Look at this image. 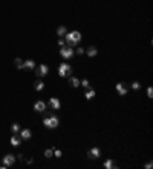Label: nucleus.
Instances as JSON below:
<instances>
[{"label": "nucleus", "instance_id": "obj_1", "mask_svg": "<svg viewBox=\"0 0 153 169\" xmlns=\"http://www.w3.org/2000/svg\"><path fill=\"white\" fill-rule=\"evenodd\" d=\"M65 41L67 43L69 47H74L77 46V44L81 41V34H80L78 31H72V32H67L65 35Z\"/></svg>", "mask_w": 153, "mask_h": 169}, {"label": "nucleus", "instance_id": "obj_2", "mask_svg": "<svg viewBox=\"0 0 153 169\" xmlns=\"http://www.w3.org/2000/svg\"><path fill=\"white\" fill-rule=\"evenodd\" d=\"M43 123H44V127H46V128L54 130V128L58 127L60 120H58V117L55 116V114H51V116H46V117L43 119Z\"/></svg>", "mask_w": 153, "mask_h": 169}, {"label": "nucleus", "instance_id": "obj_3", "mask_svg": "<svg viewBox=\"0 0 153 169\" xmlns=\"http://www.w3.org/2000/svg\"><path fill=\"white\" fill-rule=\"evenodd\" d=\"M70 73H72V67H70L67 63H61V64L58 66V75H60L61 78L70 76Z\"/></svg>", "mask_w": 153, "mask_h": 169}, {"label": "nucleus", "instance_id": "obj_4", "mask_svg": "<svg viewBox=\"0 0 153 169\" xmlns=\"http://www.w3.org/2000/svg\"><path fill=\"white\" fill-rule=\"evenodd\" d=\"M74 53H75V50L72 47H69V46H63L60 49V55H61V58H65V59H70L72 57H74Z\"/></svg>", "mask_w": 153, "mask_h": 169}, {"label": "nucleus", "instance_id": "obj_5", "mask_svg": "<svg viewBox=\"0 0 153 169\" xmlns=\"http://www.w3.org/2000/svg\"><path fill=\"white\" fill-rule=\"evenodd\" d=\"M35 73H37L38 78H43V76H46V75L49 73V69H48L46 64H40V66L37 67V70H35Z\"/></svg>", "mask_w": 153, "mask_h": 169}, {"label": "nucleus", "instance_id": "obj_6", "mask_svg": "<svg viewBox=\"0 0 153 169\" xmlns=\"http://www.w3.org/2000/svg\"><path fill=\"white\" fill-rule=\"evenodd\" d=\"M48 105H49V108L51 110H60V107H61V102L58 101V97H51L49 99V102H48Z\"/></svg>", "mask_w": 153, "mask_h": 169}, {"label": "nucleus", "instance_id": "obj_7", "mask_svg": "<svg viewBox=\"0 0 153 169\" xmlns=\"http://www.w3.org/2000/svg\"><path fill=\"white\" fill-rule=\"evenodd\" d=\"M100 155H101L100 148H92V149L87 151V158H91V160H96Z\"/></svg>", "mask_w": 153, "mask_h": 169}, {"label": "nucleus", "instance_id": "obj_8", "mask_svg": "<svg viewBox=\"0 0 153 169\" xmlns=\"http://www.w3.org/2000/svg\"><path fill=\"white\" fill-rule=\"evenodd\" d=\"M116 92H118L121 96L127 95V92H129V85H127V84H124V82H118V84H116Z\"/></svg>", "mask_w": 153, "mask_h": 169}, {"label": "nucleus", "instance_id": "obj_9", "mask_svg": "<svg viewBox=\"0 0 153 169\" xmlns=\"http://www.w3.org/2000/svg\"><path fill=\"white\" fill-rule=\"evenodd\" d=\"M15 160H17V158H15L12 154H6V155L3 157V165H5L6 168H8V166H12V165L15 163Z\"/></svg>", "mask_w": 153, "mask_h": 169}, {"label": "nucleus", "instance_id": "obj_10", "mask_svg": "<svg viewBox=\"0 0 153 169\" xmlns=\"http://www.w3.org/2000/svg\"><path fill=\"white\" fill-rule=\"evenodd\" d=\"M19 136H20V139H22V140H29V139H31V136H32V132H31V130L25 128V130H20Z\"/></svg>", "mask_w": 153, "mask_h": 169}, {"label": "nucleus", "instance_id": "obj_11", "mask_svg": "<svg viewBox=\"0 0 153 169\" xmlns=\"http://www.w3.org/2000/svg\"><path fill=\"white\" fill-rule=\"evenodd\" d=\"M34 67H35V61H34V59H26V61H23L22 69H25V70H34Z\"/></svg>", "mask_w": 153, "mask_h": 169}, {"label": "nucleus", "instance_id": "obj_12", "mask_svg": "<svg viewBox=\"0 0 153 169\" xmlns=\"http://www.w3.org/2000/svg\"><path fill=\"white\" fill-rule=\"evenodd\" d=\"M34 110L38 111V113H43L44 110H46V104H44L43 101H37L34 104Z\"/></svg>", "mask_w": 153, "mask_h": 169}, {"label": "nucleus", "instance_id": "obj_13", "mask_svg": "<svg viewBox=\"0 0 153 169\" xmlns=\"http://www.w3.org/2000/svg\"><path fill=\"white\" fill-rule=\"evenodd\" d=\"M20 143H22L20 136H19V134H12V137H11V145H12V146H19Z\"/></svg>", "mask_w": 153, "mask_h": 169}, {"label": "nucleus", "instance_id": "obj_14", "mask_svg": "<svg viewBox=\"0 0 153 169\" xmlns=\"http://www.w3.org/2000/svg\"><path fill=\"white\" fill-rule=\"evenodd\" d=\"M84 52L87 53V55H89V57H95V55H96V53H98V49H96L95 46H91V47H87V49H86Z\"/></svg>", "mask_w": 153, "mask_h": 169}, {"label": "nucleus", "instance_id": "obj_15", "mask_svg": "<svg viewBox=\"0 0 153 169\" xmlns=\"http://www.w3.org/2000/svg\"><path fill=\"white\" fill-rule=\"evenodd\" d=\"M104 168H106V169H115L116 165H115V162H113L112 158H107L106 162H104Z\"/></svg>", "mask_w": 153, "mask_h": 169}, {"label": "nucleus", "instance_id": "obj_16", "mask_svg": "<svg viewBox=\"0 0 153 169\" xmlns=\"http://www.w3.org/2000/svg\"><path fill=\"white\" fill-rule=\"evenodd\" d=\"M69 84L77 88V87H80V79L75 78V76H69Z\"/></svg>", "mask_w": 153, "mask_h": 169}, {"label": "nucleus", "instance_id": "obj_17", "mask_svg": "<svg viewBox=\"0 0 153 169\" xmlns=\"http://www.w3.org/2000/svg\"><path fill=\"white\" fill-rule=\"evenodd\" d=\"M43 88H44L43 81H40V79H38V81H35V82H34V90H35V92H41Z\"/></svg>", "mask_w": 153, "mask_h": 169}, {"label": "nucleus", "instance_id": "obj_18", "mask_svg": "<svg viewBox=\"0 0 153 169\" xmlns=\"http://www.w3.org/2000/svg\"><path fill=\"white\" fill-rule=\"evenodd\" d=\"M66 34H67V29H66V26H60V28L57 29V35H58V37H65Z\"/></svg>", "mask_w": 153, "mask_h": 169}, {"label": "nucleus", "instance_id": "obj_19", "mask_svg": "<svg viewBox=\"0 0 153 169\" xmlns=\"http://www.w3.org/2000/svg\"><path fill=\"white\" fill-rule=\"evenodd\" d=\"M84 97H86V99H92V97H95V90H94V88H91V87H89V90L86 92Z\"/></svg>", "mask_w": 153, "mask_h": 169}, {"label": "nucleus", "instance_id": "obj_20", "mask_svg": "<svg viewBox=\"0 0 153 169\" xmlns=\"http://www.w3.org/2000/svg\"><path fill=\"white\" fill-rule=\"evenodd\" d=\"M11 131H12V134H19V132H20V125H19V123H12Z\"/></svg>", "mask_w": 153, "mask_h": 169}, {"label": "nucleus", "instance_id": "obj_21", "mask_svg": "<svg viewBox=\"0 0 153 169\" xmlns=\"http://www.w3.org/2000/svg\"><path fill=\"white\" fill-rule=\"evenodd\" d=\"M14 64H15V67H17V69H22V66H23L22 58H15V59H14Z\"/></svg>", "mask_w": 153, "mask_h": 169}, {"label": "nucleus", "instance_id": "obj_22", "mask_svg": "<svg viewBox=\"0 0 153 169\" xmlns=\"http://www.w3.org/2000/svg\"><path fill=\"white\" fill-rule=\"evenodd\" d=\"M80 85H83L84 88H89V87H91V85H89V81H87V79H83V81H80Z\"/></svg>", "mask_w": 153, "mask_h": 169}, {"label": "nucleus", "instance_id": "obj_23", "mask_svg": "<svg viewBox=\"0 0 153 169\" xmlns=\"http://www.w3.org/2000/svg\"><path fill=\"white\" fill-rule=\"evenodd\" d=\"M132 88H133V90H139V88H141V84H139L138 81H135V82L132 84Z\"/></svg>", "mask_w": 153, "mask_h": 169}, {"label": "nucleus", "instance_id": "obj_24", "mask_svg": "<svg viewBox=\"0 0 153 169\" xmlns=\"http://www.w3.org/2000/svg\"><path fill=\"white\" fill-rule=\"evenodd\" d=\"M44 155H46V157H52L54 155V149H46V151H44Z\"/></svg>", "mask_w": 153, "mask_h": 169}, {"label": "nucleus", "instance_id": "obj_25", "mask_svg": "<svg viewBox=\"0 0 153 169\" xmlns=\"http://www.w3.org/2000/svg\"><path fill=\"white\" fill-rule=\"evenodd\" d=\"M75 53H77V55H83V53H84V49H83V47H77Z\"/></svg>", "mask_w": 153, "mask_h": 169}, {"label": "nucleus", "instance_id": "obj_26", "mask_svg": "<svg viewBox=\"0 0 153 169\" xmlns=\"http://www.w3.org/2000/svg\"><path fill=\"white\" fill-rule=\"evenodd\" d=\"M147 96H149V97H153V88H152V87H149V90H147Z\"/></svg>", "mask_w": 153, "mask_h": 169}, {"label": "nucleus", "instance_id": "obj_27", "mask_svg": "<svg viewBox=\"0 0 153 169\" xmlns=\"http://www.w3.org/2000/svg\"><path fill=\"white\" fill-rule=\"evenodd\" d=\"M65 44H66L65 38H60V40H58V46H61V47H63V46H65Z\"/></svg>", "mask_w": 153, "mask_h": 169}, {"label": "nucleus", "instance_id": "obj_28", "mask_svg": "<svg viewBox=\"0 0 153 169\" xmlns=\"http://www.w3.org/2000/svg\"><path fill=\"white\" fill-rule=\"evenodd\" d=\"M54 155H55V157H61V151H60V149H55V151H54Z\"/></svg>", "mask_w": 153, "mask_h": 169}, {"label": "nucleus", "instance_id": "obj_29", "mask_svg": "<svg viewBox=\"0 0 153 169\" xmlns=\"http://www.w3.org/2000/svg\"><path fill=\"white\" fill-rule=\"evenodd\" d=\"M152 166H153V163H152V162H147L146 165H144V168H146V169H152Z\"/></svg>", "mask_w": 153, "mask_h": 169}]
</instances>
